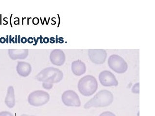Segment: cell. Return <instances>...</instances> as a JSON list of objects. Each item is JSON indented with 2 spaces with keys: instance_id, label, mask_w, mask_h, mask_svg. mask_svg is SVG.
<instances>
[{
  "instance_id": "cell-1",
  "label": "cell",
  "mask_w": 155,
  "mask_h": 116,
  "mask_svg": "<svg viewBox=\"0 0 155 116\" xmlns=\"http://www.w3.org/2000/svg\"><path fill=\"white\" fill-rule=\"evenodd\" d=\"M113 101V96L110 91L106 89L100 90L97 94L87 102L84 105L85 109L92 108L106 107L110 105Z\"/></svg>"
},
{
  "instance_id": "cell-2",
  "label": "cell",
  "mask_w": 155,
  "mask_h": 116,
  "mask_svg": "<svg viewBox=\"0 0 155 116\" xmlns=\"http://www.w3.org/2000/svg\"><path fill=\"white\" fill-rule=\"evenodd\" d=\"M63 78L61 71L54 67H47L42 70L36 76L38 81L48 83H57L61 82Z\"/></svg>"
},
{
  "instance_id": "cell-3",
  "label": "cell",
  "mask_w": 155,
  "mask_h": 116,
  "mask_svg": "<svg viewBox=\"0 0 155 116\" xmlns=\"http://www.w3.org/2000/svg\"><path fill=\"white\" fill-rule=\"evenodd\" d=\"M78 89L80 93L85 96L94 94L98 89V83L94 76L87 75L80 79L78 83Z\"/></svg>"
},
{
  "instance_id": "cell-4",
  "label": "cell",
  "mask_w": 155,
  "mask_h": 116,
  "mask_svg": "<svg viewBox=\"0 0 155 116\" xmlns=\"http://www.w3.org/2000/svg\"><path fill=\"white\" fill-rule=\"evenodd\" d=\"M50 100V95L44 90H35L29 95L28 102L30 105L34 106H42Z\"/></svg>"
},
{
  "instance_id": "cell-5",
  "label": "cell",
  "mask_w": 155,
  "mask_h": 116,
  "mask_svg": "<svg viewBox=\"0 0 155 116\" xmlns=\"http://www.w3.org/2000/svg\"><path fill=\"white\" fill-rule=\"evenodd\" d=\"M107 62L110 68L118 74L124 73L128 68L127 62L119 55H111L108 58Z\"/></svg>"
},
{
  "instance_id": "cell-6",
  "label": "cell",
  "mask_w": 155,
  "mask_h": 116,
  "mask_svg": "<svg viewBox=\"0 0 155 116\" xmlns=\"http://www.w3.org/2000/svg\"><path fill=\"white\" fill-rule=\"evenodd\" d=\"M63 104L67 106L79 107L81 101L78 94L72 90H66L63 93L61 97Z\"/></svg>"
},
{
  "instance_id": "cell-7",
  "label": "cell",
  "mask_w": 155,
  "mask_h": 116,
  "mask_svg": "<svg viewBox=\"0 0 155 116\" xmlns=\"http://www.w3.org/2000/svg\"><path fill=\"white\" fill-rule=\"evenodd\" d=\"M90 60L94 64H101L106 61L107 53L103 49H90L88 50Z\"/></svg>"
},
{
  "instance_id": "cell-8",
  "label": "cell",
  "mask_w": 155,
  "mask_h": 116,
  "mask_svg": "<svg viewBox=\"0 0 155 116\" xmlns=\"http://www.w3.org/2000/svg\"><path fill=\"white\" fill-rule=\"evenodd\" d=\"M99 80L101 84L105 87L117 86L118 85L114 75L109 71L101 72L99 76Z\"/></svg>"
},
{
  "instance_id": "cell-9",
  "label": "cell",
  "mask_w": 155,
  "mask_h": 116,
  "mask_svg": "<svg viewBox=\"0 0 155 116\" xmlns=\"http://www.w3.org/2000/svg\"><path fill=\"white\" fill-rule=\"evenodd\" d=\"M50 59L53 64L56 66H62L65 62V55L61 49H54L51 52Z\"/></svg>"
},
{
  "instance_id": "cell-10",
  "label": "cell",
  "mask_w": 155,
  "mask_h": 116,
  "mask_svg": "<svg viewBox=\"0 0 155 116\" xmlns=\"http://www.w3.org/2000/svg\"><path fill=\"white\" fill-rule=\"evenodd\" d=\"M8 53L12 60H24L28 56L29 50L28 49H8Z\"/></svg>"
},
{
  "instance_id": "cell-11",
  "label": "cell",
  "mask_w": 155,
  "mask_h": 116,
  "mask_svg": "<svg viewBox=\"0 0 155 116\" xmlns=\"http://www.w3.org/2000/svg\"><path fill=\"white\" fill-rule=\"evenodd\" d=\"M18 74L22 77H27L32 72V67L29 63L25 61H18L16 67Z\"/></svg>"
},
{
  "instance_id": "cell-12",
  "label": "cell",
  "mask_w": 155,
  "mask_h": 116,
  "mask_svg": "<svg viewBox=\"0 0 155 116\" xmlns=\"http://www.w3.org/2000/svg\"><path fill=\"white\" fill-rule=\"evenodd\" d=\"M71 70L76 76H82L86 72V66L85 63L82 61L77 60L72 62Z\"/></svg>"
},
{
  "instance_id": "cell-13",
  "label": "cell",
  "mask_w": 155,
  "mask_h": 116,
  "mask_svg": "<svg viewBox=\"0 0 155 116\" xmlns=\"http://www.w3.org/2000/svg\"><path fill=\"white\" fill-rule=\"evenodd\" d=\"M5 104L9 108H12L15 105V96L14 89L12 86H9L5 98Z\"/></svg>"
},
{
  "instance_id": "cell-14",
  "label": "cell",
  "mask_w": 155,
  "mask_h": 116,
  "mask_svg": "<svg viewBox=\"0 0 155 116\" xmlns=\"http://www.w3.org/2000/svg\"><path fill=\"white\" fill-rule=\"evenodd\" d=\"M139 83H136L133 86V87L132 88V92L136 94H139Z\"/></svg>"
},
{
  "instance_id": "cell-15",
  "label": "cell",
  "mask_w": 155,
  "mask_h": 116,
  "mask_svg": "<svg viewBox=\"0 0 155 116\" xmlns=\"http://www.w3.org/2000/svg\"><path fill=\"white\" fill-rule=\"evenodd\" d=\"M42 87L46 89H50L53 88V84L48 82H43Z\"/></svg>"
},
{
  "instance_id": "cell-16",
  "label": "cell",
  "mask_w": 155,
  "mask_h": 116,
  "mask_svg": "<svg viewBox=\"0 0 155 116\" xmlns=\"http://www.w3.org/2000/svg\"><path fill=\"white\" fill-rule=\"evenodd\" d=\"M99 116H116L113 113L111 112L110 111H106L100 114Z\"/></svg>"
},
{
  "instance_id": "cell-17",
  "label": "cell",
  "mask_w": 155,
  "mask_h": 116,
  "mask_svg": "<svg viewBox=\"0 0 155 116\" xmlns=\"http://www.w3.org/2000/svg\"><path fill=\"white\" fill-rule=\"evenodd\" d=\"M0 116H13V115L8 111H2L0 112Z\"/></svg>"
},
{
  "instance_id": "cell-18",
  "label": "cell",
  "mask_w": 155,
  "mask_h": 116,
  "mask_svg": "<svg viewBox=\"0 0 155 116\" xmlns=\"http://www.w3.org/2000/svg\"><path fill=\"white\" fill-rule=\"evenodd\" d=\"M39 22H40V20H39V19L38 17H34L32 20V22H33V24L34 25L38 24Z\"/></svg>"
},
{
  "instance_id": "cell-19",
  "label": "cell",
  "mask_w": 155,
  "mask_h": 116,
  "mask_svg": "<svg viewBox=\"0 0 155 116\" xmlns=\"http://www.w3.org/2000/svg\"><path fill=\"white\" fill-rule=\"evenodd\" d=\"M21 42L22 44H25L27 42V39L25 37H23L21 39Z\"/></svg>"
},
{
  "instance_id": "cell-20",
  "label": "cell",
  "mask_w": 155,
  "mask_h": 116,
  "mask_svg": "<svg viewBox=\"0 0 155 116\" xmlns=\"http://www.w3.org/2000/svg\"><path fill=\"white\" fill-rule=\"evenodd\" d=\"M50 41L49 38H48V37H45V38L43 39V43H45V44H47V43H49Z\"/></svg>"
},
{
  "instance_id": "cell-21",
  "label": "cell",
  "mask_w": 155,
  "mask_h": 116,
  "mask_svg": "<svg viewBox=\"0 0 155 116\" xmlns=\"http://www.w3.org/2000/svg\"><path fill=\"white\" fill-rule=\"evenodd\" d=\"M27 42H28V43H29V44H32V43L34 42V39L33 38H32V37H29L28 39H27Z\"/></svg>"
},
{
  "instance_id": "cell-22",
  "label": "cell",
  "mask_w": 155,
  "mask_h": 116,
  "mask_svg": "<svg viewBox=\"0 0 155 116\" xmlns=\"http://www.w3.org/2000/svg\"><path fill=\"white\" fill-rule=\"evenodd\" d=\"M6 42V39L5 37H1L0 38V43L2 44H4Z\"/></svg>"
},
{
  "instance_id": "cell-23",
  "label": "cell",
  "mask_w": 155,
  "mask_h": 116,
  "mask_svg": "<svg viewBox=\"0 0 155 116\" xmlns=\"http://www.w3.org/2000/svg\"><path fill=\"white\" fill-rule=\"evenodd\" d=\"M33 39L35 41V44H33V45H37V44H38V41L39 40V39H40V37H38V38H37V40H36V38H35V37H33Z\"/></svg>"
},
{
  "instance_id": "cell-24",
  "label": "cell",
  "mask_w": 155,
  "mask_h": 116,
  "mask_svg": "<svg viewBox=\"0 0 155 116\" xmlns=\"http://www.w3.org/2000/svg\"><path fill=\"white\" fill-rule=\"evenodd\" d=\"M49 40L50 42L51 43H52V44H53V43H54L55 42V39H54V37H51Z\"/></svg>"
},
{
  "instance_id": "cell-25",
  "label": "cell",
  "mask_w": 155,
  "mask_h": 116,
  "mask_svg": "<svg viewBox=\"0 0 155 116\" xmlns=\"http://www.w3.org/2000/svg\"><path fill=\"white\" fill-rule=\"evenodd\" d=\"M63 38H61H61H59V42L60 43H63Z\"/></svg>"
},
{
  "instance_id": "cell-26",
  "label": "cell",
  "mask_w": 155,
  "mask_h": 116,
  "mask_svg": "<svg viewBox=\"0 0 155 116\" xmlns=\"http://www.w3.org/2000/svg\"><path fill=\"white\" fill-rule=\"evenodd\" d=\"M18 43H20V42H21V36H18Z\"/></svg>"
},
{
  "instance_id": "cell-27",
  "label": "cell",
  "mask_w": 155,
  "mask_h": 116,
  "mask_svg": "<svg viewBox=\"0 0 155 116\" xmlns=\"http://www.w3.org/2000/svg\"><path fill=\"white\" fill-rule=\"evenodd\" d=\"M21 116H32V115H27V114H22Z\"/></svg>"
},
{
  "instance_id": "cell-28",
  "label": "cell",
  "mask_w": 155,
  "mask_h": 116,
  "mask_svg": "<svg viewBox=\"0 0 155 116\" xmlns=\"http://www.w3.org/2000/svg\"><path fill=\"white\" fill-rule=\"evenodd\" d=\"M17 36H16V41H15V43H17L18 42V38H17Z\"/></svg>"
}]
</instances>
